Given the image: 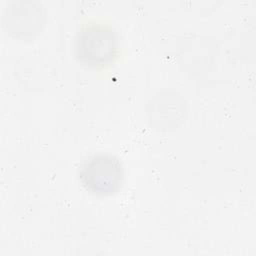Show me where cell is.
<instances>
[{"mask_svg":"<svg viewBox=\"0 0 256 256\" xmlns=\"http://www.w3.org/2000/svg\"><path fill=\"white\" fill-rule=\"evenodd\" d=\"M75 55L85 65L102 67L113 62L120 52V37L109 24H85L75 38Z\"/></svg>","mask_w":256,"mask_h":256,"instance_id":"cell-1","label":"cell"},{"mask_svg":"<svg viewBox=\"0 0 256 256\" xmlns=\"http://www.w3.org/2000/svg\"><path fill=\"white\" fill-rule=\"evenodd\" d=\"M79 179L90 193L108 196L118 192L124 182V167L114 155L97 153L85 159L79 167Z\"/></svg>","mask_w":256,"mask_h":256,"instance_id":"cell-2","label":"cell"}]
</instances>
